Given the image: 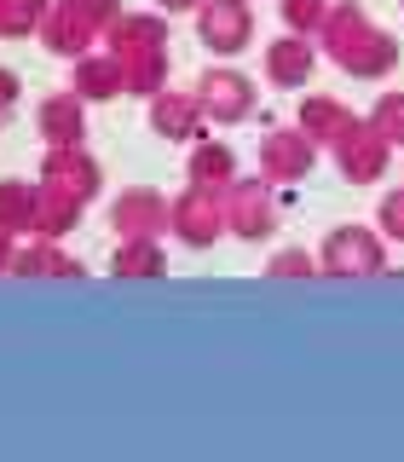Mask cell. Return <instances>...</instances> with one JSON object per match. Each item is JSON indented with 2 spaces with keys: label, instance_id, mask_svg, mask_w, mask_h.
I'll return each instance as SVG.
<instances>
[{
  "label": "cell",
  "instance_id": "1",
  "mask_svg": "<svg viewBox=\"0 0 404 462\" xmlns=\"http://www.w3.org/2000/svg\"><path fill=\"white\" fill-rule=\"evenodd\" d=\"M208 93H214V110H220V116H243V110H249V87L231 81V76H214Z\"/></svg>",
  "mask_w": 404,
  "mask_h": 462
},
{
  "label": "cell",
  "instance_id": "2",
  "mask_svg": "<svg viewBox=\"0 0 404 462\" xmlns=\"http://www.w3.org/2000/svg\"><path fill=\"white\" fill-rule=\"evenodd\" d=\"M243 29H249V18H243V6H214V12H208V35L220 41V47H231V41H243Z\"/></svg>",
  "mask_w": 404,
  "mask_h": 462
},
{
  "label": "cell",
  "instance_id": "3",
  "mask_svg": "<svg viewBox=\"0 0 404 462\" xmlns=\"http://www.w3.org/2000/svg\"><path fill=\"white\" fill-rule=\"evenodd\" d=\"M329 260H335V266H370V260H375V249H370L364 237H341L335 249H329Z\"/></svg>",
  "mask_w": 404,
  "mask_h": 462
},
{
  "label": "cell",
  "instance_id": "4",
  "mask_svg": "<svg viewBox=\"0 0 404 462\" xmlns=\"http://www.w3.org/2000/svg\"><path fill=\"white\" fill-rule=\"evenodd\" d=\"M271 69H278L283 81H300V76H307V52H300V47H278V52H271Z\"/></svg>",
  "mask_w": 404,
  "mask_h": 462
},
{
  "label": "cell",
  "instance_id": "5",
  "mask_svg": "<svg viewBox=\"0 0 404 462\" xmlns=\"http://www.w3.org/2000/svg\"><path fill=\"white\" fill-rule=\"evenodd\" d=\"M266 162H271V168H283V173H300V168H307V151H300V144H271Z\"/></svg>",
  "mask_w": 404,
  "mask_h": 462
},
{
  "label": "cell",
  "instance_id": "6",
  "mask_svg": "<svg viewBox=\"0 0 404 462\" xmlns=\"http://www.w3.org/2000/svg\"><path fill=\"white\" fill-rule=\"evenodd\" d=\"M156 122H162L168 134H185V127H191V110H185V105H162V110H156Z\"/></svg>",
  "mask_w": 404,
  "mask_h": 462
},
{
  "label": "cell",
  "instance_id": "7",
  "mask_svg": "<svg viewBox=\"0 0 404 462\" xmlns=\"http://www.w3.org/2000/svg\"><path fill=\"white\" fill-rule=\"evenodd\" d=\"M381 127H387L393 139H404V98H393V105L381 110Z\"/></svg>",
  "mask_w": 404,
  "mask_h": 462
},
{
  "label": "cell",
  "instance_id": "8",
  "mask_svg": "<svg viewBox=\"0 0 404 462\" xmlns=\"http://www.w3.org/2000/svg\"><path fill=\"white\" fill-rule=\"evenodd\" d=\"M237 220H243V226H260V220H266V208H260V202H254V197H243V208H237Z\"/></svg>",
  "mask_w": 404,
  "mask_h": 462
},
{
  "label": "cell",
  "instance_id": "9",
  "mask_svg": "<svg viewBox=\"0 0 404 462\" xmlns=\"http://www.w3.org/2000/svg\"><path fill=\"white\" fill-rule=\"evenodd\" d=\"M387 226H393L399 237H404V197H393V202H387Z\"/></svg>",
  "mask_w": 404,
  "mask_h": 462
},
{
  "label": "cell",
  "instance_id": "10",
  "mask_svg": "<svg viewBox=\"0 0 404 462\" xmlns=\"http://www.w3.org/2000/svg\"><path fill=\"white\" fill-rule=\"evenodd\" d=\"M173 6H185V0H173Z\"/></svg>",
  "mask_w": 404,
  "mask_h": 462
}]
</instances>
